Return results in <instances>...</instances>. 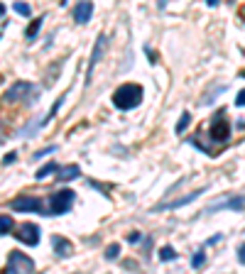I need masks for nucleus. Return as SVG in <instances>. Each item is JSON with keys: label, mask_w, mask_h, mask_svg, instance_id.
Returning a JSON list of instances; mask_svg holds the SVG:
<instances>
[{"label": "nucleus", "mask_w": 245, "mask_h": 274, "mask_svg": "<svg viewBox=\"0 0 245 274\" xmlns=\"http://www.w3.org/2000/svg\"><path fill=\"white\" fill-rule=\"evenodd\" d=\"M142 86L137 83H122L113 91V106L118 110H133L142 103Z\"/></svg>", "instance_id": "nucleus-1"}, {"label": "nucleus", "mask_w": 245, "mask_h": 274, "mask_svg": "<svg viewBox=\"0 0 245 274\" xmlns=\"http://www.w3.org/2000/svg\"><path fill=\"white\" fill-rule=\"evenodd\" d=\"M39 98V88L30 81H17L5 91V103H34Z\"/></svg>", "instance_id": "nucleus-2"}, {"label": "nucleus", "mask_w": 245, "mask_h": 274, "mask_svg": "<svg viewBox=\"0 0 245 274\" xmlns=\"http://www.w3.org/2000/svg\"><path fill=\"white\" fill-rule=\"evenodd\" d=\"M74 201H76V191H71V188H59L56 194L49 196V213H47V216H64V213L71 210Z\"/></svg>", "instance_id": "nucleus-3"}, {"label": "nucleus", "mask_w": 245, "mask_h": 274, "mask_svg": "<svg viewBox=\"0 0 245 274\" xmlns=\"http://www.w3.org/2000/svg\"><path fill=\"white\" fill-rule=\"evenodd\" d=\"M218 210H233V213H240V210H245V196H226L221 198V201H213V203H209L206 206V210L203 213H218Z\"/></svg>", "instance_id": "nucleus-4"}, {"label": "nucleus", "mask_w": 245, "mask_h": 274, "mask_svg": "<svg viewBox=\"0 0 245 274\" xmlns=\"http://www.w3.org/2000/svg\"><path fill=\"white\" fill-rule=\"evenodd\" d=\"M211 137L216 144H223L228 137H231V122L226 120V115H223V110L218 113V115H213V120H211Z\"/></svg>", "instance_id": "nucleus-5"}, {"label": "nucleus", "mask_w": 245, "mask_h": 274, "mask_svg": "<svg viewBox=\"0 0 245 274\" xmlns=\"http://www.w3.org/2000/svg\"><path fill=\"white\" fill-rule=\"evenodd\" d=\"M15 238H17V242H23L27 247H34V245H39L42 230H39V225H34V223H23V225L15 230Z\"/></svg>", "instance_id": "nucleus-6"}, {"label": "nucleus", "mask_w": 245, "mask_h": 274, "mask_svg": "<svg viewBox=\"0 0 245 274\" xmlns=\"http://www.w3.org/2000/svg\"><path fill=\"white\" fill-rule=\"evenodd\" d=\"M5 272H34V262L25 252H10Z\"/></svg>", "instance_id": "nucleus-7"}, {"label": "nucleus", "mask_w": 245, "mask_h": 274, "mask_svg": "<svg viewBox=\"0 0 245 274\" xmlns=\"http://www.w3.org/2000/svg\"><path fill=\"white\" fill-rule=\"evenodd\" d=\"M10 208L20 213H42V201L34 196H17L10 201Z\"/></svg>", "instance_id": "nucleus-8"}, {"label": "nucleus", "mask_w": 245, "mask_h": 274, "mask_svg": "<svg viewBox=\"0 0 245 274\" xmlns=\"http://www.w3.org/2000/svg\"><path fill=\"white\" fill-rule=\"evenodd\" d=\"M203 191H206V188H199V191H191V194H187V196H181V198H174V201H167V203H159V206L152 208V213H162V210H169V208H181V206H187L191 201H196Z\"/></svg>", "instance_id": "nucleus-9"}, {"label": "nucleus", "mask_w": 245, "mask_h": 274, "mask_svg": "<svg viewBox=\"0 0 245 274\" xmlns=\"http://www.w3.org/2000/svg\"><path fill=\"white\" fill-rule=\"evenodd\" d=\"M93 17V3L91 0H78L76 8H74V22L76 25H86Z\"/></svg>", "instance_id": "nucleus-10"}, {"label": "nucleus", "mask_w": 245, "mask_h": 274, "mask_svg": "<svg viewBox=\"0 0 245 274\" xmlns=\"http://www.w3.org/2000/svg\"><path fill=\"white\" fill-rule=\"evenodd\" d=\"M106 37H98V42H96V47H93V54H91V61H89V74H86V83H91V76H93V69H96V64L100 61V56H103V49H106Z\"/></svg>", "instance_id": "nucleus-11"}, {"label": "nucleus", "mask_w": 245, "mask_h": 274, "mask_svg": "<svg viewBox=\"0 0 245 274\" xmlns=\"http://www.w3.org/2000/svg\"><path fill=\"white\" fill-rule=\"evenodd\" d=\"M59 172V181H74V179H78V174H81V166L78 164H69V166H59L56 169Z\"/></svg>", "instance_id": "nucleus-12"}, {"label": "nucleus", "mask_w": 245, "mask_h": 274, "mask_svg": "<svg viewBox=\"0 0 245 274\" xmlns=\"http://www.w3.org/2000/svg\"><path fill=\"white\" fill-rule=\"evenodd\" d=\"M52 245H54L56 255H62V257H69V255H71V242H69L67 238H62V235H54Z\"/></svg>", "instance_id": "nucleus-13"}, {"label": "nucleus", "mask_w": 245, "mask_h": 274, "mask_svg": "<svg viewBox=\"0 0 245 274\" xmlns=\"http://www.w3.org/2000/svg\"><path fill=\"white\" fill-rule=\"evenodd\" d=\"M42 17H34L32 20V25H30V27H27V30H25V37H27V42H34V39H37V32H39V27H42Z\"/></svg>", "instance_id": "nucleus-14"}, {"label": "nucleus", "mask_w": 245, "mask_h": 274, "mask_svg": "<svg viewBox=\"0 0 245 274\" xmlns=\"http://www.w3.org/2000/svg\"><path fill=\"white\" fill-rule=\"evenodd\" d=\"M56 169H59V164H56V162H47L42 169H37V174H34V176H37V179H47L49 174H54Z\"/></svg>", "instance_id": "nucleus-15"}, {"label": "nucleus", "mask_w": 245, "mask_h": 274, "mask_svg": "<svg viewBox=\"0 0 245 274\" xmlns=\"http://www.w3.org/2000/svg\"><path fill=\"white\" fill-rule=\"evenodd\" d=\"M12 225H15V223H12L10 216H0V238L8 235V233H12Z\"/></svg>", "instance_id": "nucleus-16"}, {"label": "nucleus", "mask_w": 245, "mask_h": 274, "mask_svg": "<svg viewBox=\"0 0 245 274\" xmlns=\"http://www.w3.org/2000/svg\"><path fill=\"white\" fill-rule=\"evenodd\" d=\"M159 260H162V262H172V260H177V252H174V247L165 245V247L159 250Z\"/></svg>", "instance_id": "nucleus-17"}, {"label": "nucleus", "mask_w": 245, "mask_h": 274, "mask_svg": "<svg viewBox=\"0 0 245 274\" xmlns=\"http://www.w3.org/2000/svg\"><path fill=\"white\" fill-rule=\"evenodd\" d=\"M189 125H191V113H181V118H179V122H177V135H181Z\"/></svg>", "instance_id": "nucleus-18"}, {"label": "nucleus", "mask_w": 245, "mask_h": 274, "mask_svg": "<svg viewBox=\"0 0 245 274\" xmlns=\"http://www.w3.org/2000/svg\"><path fill=\"white\" fill-rule=\"evenodd\" d=\"M12 10L17 12V15H25V17H27V15H30V12H32V8H30V5H27V3H20V0H17V3H15V5H12Z\"/></svg>", "instance_id": "nucleus-19"}, {"label": "nucleus", "mask_w": 245, "mask_h": 274, "mask_svg": "<svg viewBox=\"0 0 245 274\" xmlns=\"http://www.w3.org/2000/svg\"><path fill=\"white\" fill-rule=\"evenodd\" d=\"M203 262H206V255H203V250H199V252L191 257V267L194 269H199V267H203Z\"/></svg>", "instance_id": "nucleus-20"}, {"label": "nucleus", "mask_w": 245, "mask_h": 274, "mask_svg": "<svg viewBox=\"0 0 245 274\" xmlns=\"http://www.w3.org/2000/svg\"><path fill=\"white\" fill-rule=\"evenodd\" d=\"M118 255H120V245H115V242H113V245L106 247V260H115Z\"/></svg>", "instance_id": "nucleus-21"}, {"label": "nucleus", "mask_w": 245, "mask_h": 274, "mask_svg": "<svg viewBox=\"0 0 245 274\" xmlns=\"http://www.w3.org/2000/svg\"><path fill=\"white\" fill-rule=\"evenodd\" d=\"M62 103H64V96H59V98L54 100V106H52V110L47 113V120H45V122H49V120H52V118H54V115H56V110L62 108Z\"/></svg>", "instance_id": "nucleus-22"}, {"label": "nucleus", "mask_w": 245, "mask_h": 274, "mask_svg": "<svg viewBox=\"0 0 245 274\" xmlns=\"http://www.w3.org/2000/svg\"><path fill=\"white\" fill-rule=\"evenodd\" d=\"M52 152H56V147H54V144H49V147H45V150L34 152V159H42V157H47V154H52Z\"/></svg>", "instance_id": "nucleus-23"}, {"label": "nucleus", "mask_w": 245, "mask_h": 274, "mask_svg": "<svg viewBox=\"0 0 245 274\" xmlns=\"http://www.w3.org/2000/svg\"><path fill=\"white\" fill-rule=\"evenodd\" d=\"M235 106H238V108H243V106H245V91H240V93H238V98H235Z\"/></svg>", "instance_id": "nucleus-24"}, {"label": "nucleus", "mask_w": 245, "mask_h": 274, "mask_svg": "<svg viewBox=\"0 0 245 274\" xmlns=\"http://www.w3.org/2000/svg\"><path fill=\"white\" fill-rule=\"evenodd\" d=\"M238 260H240V264H245V242L238 247Z\"/></svg>", "instance_id": "nucleus-25"}, {"label": "nucleus", "mask_w": 245, "mask_h": 274, "mask_svg": "<svg viewBox=\"0 0 245 274\" xmlns=\"http://www.w3.org/2000/svg\"><path fill=\"white\" fill-rule=\"evenodd\" d=\"M128 240H130V242H140V240H142V235H140V233H130V235H128Z\"/></svg>", "instance_id": "nucleus-26"}, {"label": "nucleus", "mask_w": 245, "mask_h": 274, "mask_svg": "<svg viewBox=\"0 0 245 274\" xmlns=\"http://www.w3.org/2000/svg\"><path fill=\"white\" fill-rule=\"evenodd\" d=\"M223 235H213V238H209V245H216V242H221Z\"/></svg>", "instance_id": "nucleus-27"}, {"label": "nucleus", "mask_w": 245, "mask_h": 274, "mask_svg": "<svg viewBox=\"0 0 245 274\" xmlns=\"http://www.w3.org/2000/svg\"><path fill=\"white\" fill-rule=\"evenodd\" d=\"M12 162H15V152H10L8 157H5V164H12Z\"/></svg>", "instance_id": "nucleus-28"}, {"label": "nucleus", "mask_w": 245, "mask_h": 274, "mask_svg": "<svg viewBox=\"0 0 245 274\" xmlns=\"http://www.w3.org/2000/svg\"><path fill=\"white\" fill-rule=\"evenodd\" d=\"M218 3H221V0H206V5H209V8H216Z\"/></svg>", "instance_id": "nucleus-29"}, {"label": "nucleus", "mask_w": 245, "mask_h": 274, "mask_svg": "<svg viewBox=\"0 0 245 274\" xmlns=\"http://www.w3.org/2000/svg\"><path fill=\"white\" fill-rule=\"evenodd\" d=\"M3 15H5V5L0 3V17H3Z\"/></svg>", "instance_id": "nucleus-30"}, {"label": "nucleus", "mask_w": 245, "mask_h": 274, "mask_svg": "<svg viewBox=\"0 0 245 274\" xmlns=\"http://www.w3.org/2000/svg\"><path fill=\"white\" fill-rule=\"evenodd\" d=\"M0 37H3V34H0Z\"/></svg>", "instance_id": "nucleus-31"}]
</instances>
